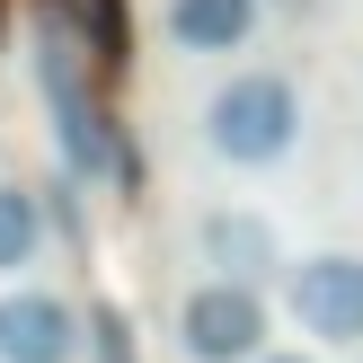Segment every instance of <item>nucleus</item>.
Instances as JSON below:
<instances>
[{"label":"nucleus","mask_w":363,"mask_h":363,"mask_svg":"<svg viewBox=\"0 0 363 363\" xmlns=\"http://www.w3.org/2000/svg\"><path fill=\"white\" fill-rule=\"evenodd\" d=\"M204 151L222 169H248V177L284 169L301 151V89H293V71H275V62L230 71L204 98Z\"/></svg>","instance_id":"1"},{"label":"nucleus","mask_w":363,"mask_h":363,"mask_svg":"<svg viewBox=\"0 0 363 363\" xmlns=\"http://www.w3.org/2000/svg\"><path fill=\"white\" fill-rule=\"evenodd\" d=\"M275 311H266L257 284H222V275H195L177 293V354L186 363H257L275 354Z\"/></svg>","instance_id":"2"},{"label":"nucleus","mask_w":363,"mask_h":363,"mask_svg":"<svg viewBox=\"0 0 363 363\" xmlns=\"http://www.w3.org/2000/svg\"><path fill=\"white\" fill-rule=\"evenodd\" d=\"M35 80H45V106H53V142H62V160H71V177H98L106 160V116H98V98H89V80H80V45L71 35H35Z\"/></svg>","instance_id":"3"},{"label":"nucleus","mask_w":363,"mask_h":363,"mask_svg":"<svg viewBox=\"0 0 363 363\" xmlns=\"http://www.w3.org/2000/svg\"><path fill=\"white\" fill-rule=\"evenodd\" d=\"M195 266H204V275H222V284H275L284 266V230L266 222V213H248V204H204L195 213Z\"/></svg>","instance_id":"4"},{"label":"nucleus","mask_w":363,"mask_h":363,"mask_svg":"<svg viewBox=\"0 0 363 363\" xmlns=\"http://www.w3.org/2000/svg\"><path fill=\"white\" fill-rule=\"evenodd\" d=\"M284 301H293L301 337H319V346H363V257H301L293 284H284Z\"/></svg>","instance_id":"5"},{"label":"nucleus","mask_w":363,"mask_h":363,"mask_svg":"<svg viewBox=\"0 0 363 363\" xmlns=\"http://www.w3.org/2000/svg\"><path fill=\"white\" fill-rule=\"evenodd\" d=\"M89 354V319L45 284L0 293V363H80Z\"/></svg>","instance_id":"6"},{"label":"nucleus","mask_w":363,"mask_h":363,"mask_svg":"<svg viewBox=\"0 0 363 363\" xmlns=\"http://www.w3.org/2000/svg\"><path fill=\"white\" fill-rule=\"evenodd\" d=\"M160 27L177 53H240L257 35V0H169Z\"/></svg>","instance_id":"7"},{"label":"nucleus","mask_w":363,"mask_h":363,"mask_svg":"<svg viewBox=\"0 0 363 363\" xmlns=\"http://www.w3.org/2000/svg\"><path fill=\"white\" fill-rule=\"evenodd\" d=\"M35 257H45V204H35V186L0 177V284L27 275Z\"/></svg>","instance_id":"8"},{"label":"nucleus","mask_w":363,"mask_h":363,"mask_svg":"<svg viewBox=\"0 0 363 363\" xmlns=\"http://www.w3.org/2000/svg\"><path fill=\"white\" fill-rule=\"evenodd\" d=\"M257 363H319V354H301V346H275V354H257Z\"/></svg>","instance_id":"9"}]
</instances>
